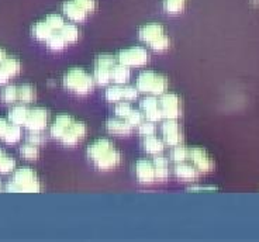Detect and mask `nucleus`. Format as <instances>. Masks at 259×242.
<instances>
[{"mask_svg":"<svg viewBox=\"0 0 259 242\" xmlns=\"http://www.w3.org/2000/svg\"><path fill=\"white\" fill-rule=\"evenodd\" d=\"M5 155H6V154L3 152V150H0V161H2V158L5 157Z\"/></svg>","mask_w":259,"mask_h":242,"instance_id":"nucleus-46","label":"nucleus"},{"mask_svg":"<svg viewBox=\"0 0 259 242\" xmlns=\"http://www.w3.org/2000/svg\"><path fill=\"white\" fill-rule=\"evenodd\" d=\"M61 35L64 37L65 41L68 44H72V42H76L79 38V28L73 24H64V27L59 30Z\"/></svg>","mask_w":259,"mask_h":242,"instance_id":"nucleus-25","label":"nucleus"},{"mask_svg":"<svg viewBox=\"0 0 259 242\" xmlns=\"http://www.w3.org/2000/svg\"><path fill=\"white\" fill-rule=\"evenodd\" d=\"M95 85H96L95 79L80 68H73L65 73L64 86L68 90L76 93L79 96H84V94L91 93Z\"/></svg>","mask_w":259,"mask_h":242,"instance_id":"nucleus-3","label":"nucleus"},{"mask_svg":"<svg viewBox=\"0 0 259 242\" xmlns=\"http://www.w3.org/2000/svg\"><path fill=\"white\" fill-rule=\"evenodd\" d=\"M170 45V42H169V38L166 34H162L161 37H158L155 41H152L149 46L155 51V53H163V51H166Z\"/></svg>","mask_w":259,"mask_h":242,"instance_id":"nucleus-34","label":"nucleus"},{"mask_svg":"<svg viewBox=\"0 0 259 242\" xmlns=\"http://www.w3.org/2000/svg\"><path fill=\"white\" fill-rule=\"evenodd\" d=\"M116 65V58L110 55V54H102L96 58V66L97 68H106V69H111Z\"/></svg>","mask_w":259,"mask_h":242,"instance_id":"nucleus-35","label":"nucleus"},{"mask_svg":"<svg viewBox=\"0 0 259 242\" xmlns=\"http://www.w3.org/2000/svg\"><path fill=\"white\" fill-rule=\"evenodd\" d=\"M0 100L6 105H12L14 102H17V87L13 85L6 86L0 93Z\"/></svg>","mask_w":259,"mask_h":242,"instance_id":"nucleus-30","label":"nucleus"},{"mask_svg":"<svg viewBox=\"0 0 259 242\" xmlns=\"http://www.w3.org/2000/svg\"><path fill=\"white\" fill-rule=\"evenodd\" d=\"M161 131L163 134L165 144L169 147H176L183 142V132H182L176 118H166L162 124Z\"/></svg>","mask_w":259,"mask_h":242,"instance_id":"nucleus-7","label":"nucleus"},{"mask_svg":"<svg viewBox=\"0 0 259 242\" xmlns=\"http://www.w3.org/2000/svg\"><path fill=\"white\" fill-rule=\"evenodd\" d=\"M48 124V112L46 109H31L28 112V116H27L26 123H24V127L30 132H35V131L44 130Z\"/></svg>","mask_w":259,"mask_h":242,"instance_id":"nucleus-9","label":"nucleus"},{"mask_svg":"<svg viewBox=\"0 0 259 242\" xmlns=\"http://www.w3.org/2000/svg\"><path fill=\"white\" fill-rule=\"evenodd\" d=\"M140 127V134H143L145 137H149V135H154L155 134V124L154 121H145V123H141L138 125Z\"/></svg>","mask_w":259,"mask_h":242,"instance_id":"nucleus-39","label":"nucleus"},{"mask_svg":"<svg viewBox=\"0 0 259 242\" xmlns=\"http://www.w3.org/2000/svg\"><path fill=\"white\" fill-rule=\"evenodd\" d=\"M62 10H64V14L72 21H76V23H80L83 21L88 17V12L79 6L78 3L75 0H66L64 5H62Z\"/></svg>","mask_w":259,"mask_h":242,"instance_id":"nucleus-14","label":"nucleus"},{"mask_svg":"<svg viewBox=\"0 0 259 242\" xmlns=\"http://www.w3.org/2000/svg\"><path fill=\"white\" fill-rule=\"evenodd\" d=\"M106 99L111 102V103H118L121 99H124L123 94V86L121 85H116V86H111L107 89V92H106Z\"/></svg>","mask_w":259,"mask_h":242,"instance_id":"nucleus-33","label":"nucleus"},{"mask_svg":"<svg viewBox=\"0 0 259 242\" xmlns=\"http://www.w3.org/2000/svg\"><path fill=\"white\" fill-rule=\"evenodd\" d=\"M133 110V107L131 105L128 103H118L116 106V109H114V113H116L117 117H121V118H125L128 116V113Z\"/></svg>","mask_w":259,"mask_h":242,"instance_id":"nucleus-40","label":"nucleus"},{"mask_svg":"<svg viewBox=\"0 0 259 242\" xmlns=\"http://www.w3.org/2000/svg\"><path fill=\"white\" fill-rule=\"evenodd\" d=\"M46 42H47V45H48V48L52 50V51H62L65 46L68 45V42L65 41V38L61 35L59 31L52 33L51 37L47 39Z\"/></svg>","mask_w":259,"mask_h":242,"instance_id":"nucleus-26","label":"nucleus"},{"mask_svg":"<svg viewBox=\"0 0 259 242\" xmlns=\"http://www.w3.org/2000/svg\"><path fill=\"white\" fill-rule=\"evenodd\" d=\"M10 124H12V123H10L9 120L0 117V139H3V137H5V134H6L7 128L10 127Z\"/></svg>","mask_w":259,"mask_h":242,"instance_id":"nucleus-44","label":"nucleus"},{"mask_svg":"<svg viewBox=\"0 0 259 242\" xmlns=\"http://www.w3.org/2000/svg\"><path fill=\"white\" fill-rule=\"evenodd\" d=\"M106 125L107 130L114 135H130L133 132V125L128 124L124 118H110Z\"/></svg>","mask_w":259,"mask_h":242,"instance_id":"nucleus-17","label":"nucleus"},{"mask_svg":"<svg viewBox=\"0 0 259 242\" xmlns=\"http://www.w3.org/2000/svg\"><path fill=\"white\" fill-rule=\"evenodd\" d=\"M52 33H55L51 28V26L47 23L46 20L38 21L32 26V35L38 41H47L52 35Z\"/></svg>","mask_w":259,"mask_h":242,"instance_id":"nucleus-20","label":"nucleus"},{"mask_svg":"<svg viewBox=\"0 0 259 242\" xmlns=\"http://www.w3.org/2000/svg\"><path fill=\"white\" fill-rule=\"evenodd\" d=\"M162 34H165L163 33V27L161 24L152 23V24H147V26L141 27V30H140V38L143 39L144 42L151 44L158 37H161Z\"/></svg>","mask_w":259,"mask_h":242,"instance_id":"nucleus-18","label":"nucleus"},{"mask_svg":"<svg viewBox=\"0 0 259 242\" xmlns=\"http://www.w3.org/2000/svg\"><path fill=\"white\" fill-rule=\"evenodd\" d=\"M20 68H21V65H20L19 59L7 57L0 64V85H6L10 79L17 76L20 72Z\"/></svg>","mask_w":259,"mask_h":242,"instance_id":"nucleus-12","label":"nucleus"},{"mask_svg":"<svg viewBox=\"0 0 259 242\" xmlns=\"http://www.w3.org/2000/svg\"><path fill=\"white\" fill-rule=\"evenodd\" d=\"M28 112H30V109H27L26 106H14L13 109L9 112V121L12 124L24 125Z\"/></svg>","mask_w":259,"mask_h":242,"instance_id":"nucleus-19","label":"nucleus"},{"mask_svg":"<svg viewBox=\"0 0 259 242\" xmlns=\"http://www.w3.org/2000/svg\"><path fill=\"white\" fill-rule=\"evenodd\" d=\"M189 159L193 162L199 172L208 173L214 169V161L203 148H190L189 150Z\"/></svg>","mask_w":259,"mask_h":242,"instance_id":"nucleus-8","label":"nucleus"},{"mask_svg":"<svg viewBox=\"0 0 259 242\" xmlns=\"http://www.w3.org/2000/svg\"><path fill=\"white\" fill-rule=\"evenodd\" d=\"M118 62L123 64L125 66H131V68H136V66H141L144 64H147L148 61V51L143 48V46H133L128 50H123L121 53L118 54Z\"/></svg>","mask_w":259,"mask_h":242,"instance_id":"nucleus-5","label":"nucleus"},{"mask_svg":"<svg viewBox=\"0 0 259 242\" xmlns=\"http://www.w3.org/2000/svg\"><path fill=\"white\" fill-rule=\"evenodd\" d=\"M165 10L169 14H179L186 6V0H165Z\"/></svg>","mask_w":259,"mask_h":242,"instance_id":"nucleus-31","label":"nucleus"},{"mask_svg":"<svg viewBox=\"0 0 259 242\" xmlns=\"http://www.w3.org/2000/svg\"><path fill=\"white\" fill-rule=\"evenodd\" d=\"M16 169V161L13 158L5 155L0 161V173H10Z\"/></svg>","mask_w":259,"mask_h":242,"instance_id":"nucleus-37","label":"nucleus"},{"mask_svg":"<svg viewBox=\"0 0 259 242\" xmlns=\"http://www.w3.org/2000/svg\"><path fill=\"white\" fill-rule=\"evenodd\" d=\"M137 89L138 92L148 93V94H163L168 89V79L155 72H143L137 79Z\"/></svg>","mask_w":259,"mask_h":242,"instance_id":"nucleus-4","label":"nucleus"},{"mask_svg":"<svg viewBox=\"0 0 259 242\" xmlns=\"http://www.w3.org/2000/svg\"><path fill=\"white\" fill-rule=\"evenodd\" d=\"M75 118L71 116H66V114H61L58 117L55 118L54 124L51 125V135L57 139H61L64 135L66 130L69 128V125L73 123Z\"/></svg>","mask_w":259,"mask_h":242,"instance_id":"nucleus-15","label":"nucleus"},{"mask_svg":"<svg viewBox=\"0 0 259 242\" xmlns=\"http://www.w3.org/2000/svg\"><path fill=\"white\" fill-rule=\"evenodd\" d=\"M140 106H141V110L144 112V116L148 118L149 121L156 123V121H161L162 117H163L161 109H159V102L154 94L144 98Z\"/></svg>","mask_w":259,"mask_h":242,"instance_id":"nucleus-11","label":"nucleus"},{"mask_svg":"<svg viewBox=\"0 0 259 242\" xmlns=\"http://www.w3.org/2000/svg\"><path fill=\"white\" fill-rule=\"evenodd\" d=\"M123 94L125 100H136L138 98V89L133 86H123Z\"/></svg>","mask_w":259,"mask_h":242,"instance_id":"nucleus-42","label":"nucleus"},{"mask_svg":"<svg viewBox=\"0 0 259 242\" xmlns=\"http://www.w3.org/2000/svg\"><path fill=\"white\" fill-rule=\"evenodd\" d=\"M159 109L165 118H178L182 114V100L175 93H163L161 94Z\"/></svg>","mask_w":259,"mask_h":242,"instance_id":"nucleus-6","label":"nucleus"},{"mask_svg":"<svg viewBox=\"0 0 259 242\" xmlns=\"http://www.w3.org/2000/svg\"><path fill=\"white\" fill-rule=\"evenodd\" d=\"M28 142L30 144H34V145H41V144H44L46 142V138H44V135H41L39 134V131H35V132H31L30 135H28Z\"/></svg>","mask_w":259,"mask_h":242,"instance_id":"nucleus-43","label":"nucleus"},{"mask_svg":"<svg viewBox=\"0 0 259 242\" xmlns=\"http://www.w3.org/2000/svg\"><path fill=\"white\" fill-rule=\"evenodd\" d=\"M75 2H76L82 9H84L88 13H93L97 7L96 0H75Z\"/></svg>","mask_w":259,"mask_h":242,"instance_id":"nucleus-41","label":"nucleus"},{"mask_svg":"<svg viewBox=\"0 0 259 242\" xmlns=\"http://www.w3.org/2000/svg\"><path fill=\"white\" fill-rule=\"evenodd\" d=\"M46 21L51 26V28L54 31H59L65 24L64 17L59 16V14H50V16H47Z\"/></svg>","mask_w":259,"mask_h":242,"instance_id":"nucleus-36","label":"nucleus"},{"mask_svg":"<svg viewBox=\"0 0 259 242\" xmlns=\"http://www.w3.org/2000/svg\"><path fill=\"white\" fill-rule=\"evenodd\" d=\"M154 168H155V176L158 180H165L169 176V165L168 159L162 157H156L154 161Z\"/></svg>","mask_w":259,"mask_h":242,"instance_id":"nucleus-23","label":"nucleus"},{"mask_svg":"<svg viewBox=\"0 0 259 242\" xmlns=\"http://www.w3.org/2000/svg\"><path fill=\"white\" fill-rule=\"evenodd\" d=\"M88 157L91 158L97 169L100 170L114 169L121 161V155L116 150V147L111 144L109 139H104V138L89 145Z\"/></svg>","mask_w":259,"mask_h":242,"instance_id":"nucleus-1","label":"nucleus"},{"mask_svg":"<svg viewBox=\"0 0 259 242\" xmlns=\"http://www.w3.org/2000/svg\"><path fill=\"white\" fill-rule=\"evenodd\" d=\"M136 175H137V179H138L141 183L149 184V183H152L154 180H156L154 164H152L151 161H145V159L137 162Z\"/></svg>","mask_w":259,"mask_h":242,"instance_id":"nucleus-13","label":"nucleus"},{"mask_svg":"<svg viewBox=\"0 0 259 242\" xmlns=\"http://www.w3.org/2000/svg\"><path fill=\"white\" fill-rule=\"evenodd\" d=\"M175 175L178 179H181L183 182H192V180L197 179L199 170L193 165L186 164V162H181V164L176 165Z\"/></svg>","mask_w":259,"mask_h":242,"instance_id":"nucleus-16","label":"nucleus"},{"mask_svg":"<svg viewBox=\"0 0 259 242\" xmlns=\"http://www.w3.org/2000/svg\"><path fill=\"white\" fill-rule=\"evenodd\" d=\"M20 154H21V157L24 158V159H28V161H35L37 158H38V148H37V145L30 144V142H27L26 145H23L21 148H20Z\"/></svg>","mask_w":259,"mask_h":242,"instance_id":"nucleus-32","label":"nucleus"},{"mask_svg":"<svg viewBox=\"0 0 259 242\" xmlns=\"http://www.w3.org/2000/svg\"><path fill=\"white\" fill-rule=\"evenodd\" d=\"M131 76L130 73L128 66L123 65V64H118L111 68V80L117 83V85H123Z\"/></svg>","mask_w":259,"mask_h":242,"instance_id":"nucleus-21","label":"nucleus"},{"mask_svg":"<svg viewBox=\"0 0 259 242\" xmlns=\"http://www.w3.org/2000/svg\"><path fill=\"white\" fill-rule=\"evenodd\" d=\"M41 183L35 172L30 168H20L14 172L12 180L6 184L9 193H38Z\"/></svg>","mask_w":259,"mask_h":242,"instance_id":"nucleus-2","label":"nucleus"},{"mask_svg":"<svg viewBox=\"0 0 259 242\" xmlns=\"http://www.w3.org/2000/svg\"><path fill=\"white\" fill-rule=\"evenodd\" d=\"M170 159L174 162H176V164L186 162L189 159V148L182 147V145H176L175 148L170 151Z\"/></svg>","mask_w":259,"mask_h":242,"instance_id":"nucleus-29","label":"nucleus"},{"mask_svg":"<svg viewBox=\"0 0 259 242\" xmlns=\"http://www.w3.org/2000/svg\"><path fill=\"white\" fill-rule=\"evenodd\" d=\"M95 83L99 86H106L111 80V69L106 68H97L95 69Z\"/></svg>","mask_w":259,"mask_h":242,"instance_id":"nucleus-28","label":"nucleus"},{"mask_svg":"<svg viewBox=\"0 0 259 242\" xmlns=\"http://www.w3.org/2000/svg\"><path fill=\"white\" fill-rule=\"evenodd\" d=\"M20 138H21V128H20V125L16 124H10V127L7 128L6 134H5V137H3V141L6 142V144H17L20 141Z\"/></svg>","mask_w":259,"mask_h":242,"instance_id":"nucleus-27","label":"nucleus"},{"mask_svg":"<svg viewBox=\"0 0 259 242\" xmlns=\"http://www.w3.org/2000/svg\"><path fill=\"white\" fill-rule=\"evenodd\" d=\"M144 150L147 151L151 155H159L162 151H163V142H162L159 138L154 137V135H149L145 137L144 139Z\"/></svg>","mask_w":259,"mask_h":242,"instance_id":"nucleus-22","label":"nucleus"},{"mask_svg":"<svg viewBox=\"0 0 259 242\" xmlns=\"http://www.w3.org/2000/svg\"><path fill=\"white\" fill-rule=\"evenodd\" d=\"M17 100H20L23 105L32 103L35 100V89L30 85H24L17 87Z\"/></svg>","mask_w":259,"mask_h":242,"instance_id":"nucleus-24","label":"nucleus"},{"mask_svg":"<svg viewBox=\"0 0 259 242\" xmlns=\"http://www.w3.org/2000/svg\"><path fill=\"white\" fill-rule=\"evenodd\" d=\"M0 189H2V183H0Z\"/></svg>","mask_w":259,"mask_h":242,"instance_id":"nucleus-47","label":"nucleus"},{"mask_svg":"<svg viewBox=\"0 0 259 242\" xmlns=\"http://www.w3.org/2000/svg\"><path fill=\"white\" fill-rule=\"evenodd\" d=\"M6 58H7L6 51L0 48V64H2V62H3V61H5V59H6Z\"/></svg>","mask_w":259,"mask_h":242,"instance_id":"nucleus-45","label":"nucleus"},{"mask_svg":"<svg viewBox=\"0 0 259 242\" xmlns=\"http://www.w3.org/2000/svg\"><path fill=\"white\" fill-rule=\"evenodd\" d=\"M88 132V128H86V124L80 123V121H76L73 120V123L69 125V128L66 130L62 138L59 139L64 145H68V147H72V145H76L82 139V138L86 135Z\"/></svg>","mask_w":259,"mask_h":242,"instance_id":"nucleus-10","label":"nucleus"},{"mask_svg":"<svg viewBox=\"0 0 259 242\" xmlns=\"http://www.w3.org/2000/svg\"><path fill=\"white\" fill-rule=\"evenodd\" d=\"M128 124H131L133 127H138V125L141 124L144 121V114L141 112H138V110H131V112L128 113V116L124 118Z\"/></svg>","mask_w":259,"mask_h":242,"instance_id":"nucleus-38","label":"nucleus"}]
</instances>
